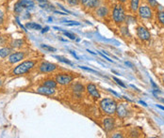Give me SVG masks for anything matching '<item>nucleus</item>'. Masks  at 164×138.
I'll return each instance as SVG.
<instances>
[{"label":"nucleus","mask_w":164,"mask_h":138,"mask_svg":"<svg viewBox=\"0 0 164 138\" xmlns=\"http://www.w3.org/2000/svg\"><path fill=\"white\" fill-rule=\"evenodd\" d=\"M117 103L114 100L110 98H106L100 102V108L101 110L108 116H112L116 112Z\"/></svg>","instance_id":"obj_1"},{"label":"nucleus","mask_w":164,"mask_h":138,"mask_svg":"<svg viewBox=\"0 0 164 138\" xmlns=\"http://www.w3.org/2000/svg\"><path fill=\"white\" fill-rule=\"evenodd\" d=\"M125 17H127V14H125L124 7L121 4L115 5L112 11L113 21L118 25H121L125 21Z\"/></svg>","instance_id":"obj_2"},{"label":"nucleus","mask_w":164,"mask_h":138,"mask_svg":"<svg viewBox=\"0 0 164 138\" xmlns=\"http://www.w3.org/2000/svg\"><path fill=\"white\" fill-rule=\"evenodd\" d=\"M35 62L32 60H28V61H25L22 64L18 65L17 67H15V69L13 70V74L15 75H21L24 74L26 72H27L28 71H30L31 69L34 67Z\"/></svg>","instance_id":"obj_3"},{"label":"nucleus","mask_w":164,"mask_h":138,"mask_svg":"<svg viewBox=\"0 0 164 138\" xmlns=\"http://www.w3.org/2000/svg\"><path fill=\"white\" fill-rule=\"evenodd\" d=\"M138 14L141 19L149 20V19H152L153 17V9L150 6L143 5V6L139 7Z\"/></svg>","instance_id":"obj_4"},{"label":"nucleus","mask_w":164,"mask_h":138,"mask_svg":"<svg viewBox=\"0 0 164 138\" xmlns=\"http://www.w3.org/2000/svg\"><path fill=\"white\" fill-rule=\"evenodd\" d=\"M74 77L70 74H67V73H60L56 76V82L60 85L62 86H66V85H69L72 81H73Z\"/></svg>","instance_id":"obj_5"},{"label":"nucleus","mask_w":164,"mask_h":138,"mask_svg":"<svg viewBox=\"0 0 164 138\" xmlns=\"http://www.w3.org/2000/svg\"><path fill=\"white\" fill-rule=\"evenodd\" d=\"M136 32H137V36L139 37V39L143 42L149 41L150 38H151L150 32L148 31V29L145 28L144 26H138Z\"/></svg>","instance_id":"obj_6"},{"label":"nucleus","mask_w":164,"mask_h":138,"mask_svg":"<svg viewBox=\"0 0 164 138\" xmlns=\"http://www.w3.org/2000/svg\"><path fill=\"white\" fill-rule=\"evenodd\" d=\"M103 127H104V130L106 132H111L113 129H114V127H115V120H114V118L113 117H107V118H105L104 121H103Z\"/></svg>","instance_id":"obj_7"},{"label":"nucleus","mask_w":164,"mask_h":138,"mask_svg":"<svg viewBox=\"0 0 164 138\" xmlns=\"http://www.w3.org/2000/svg\"><path fill=\"white\" fill-rule=\"evenodd\" d=\"M57 69V66L50 62H44L40 66V72H52Z\"/></svg>","instance_id":"obj_8"},{"label":"nucleus","mask_w":164,"mask_h":138,"mask_svg":"<svg viewBox=\"0 0 164 138\" xmlns=\"http://www.w3.org/2000/svg\"><path fill=\"white\" fill-rule=\"evenodd\" d=\"M115 114H116L117 116L120 117V118H124V117L127 116V109L125 108V106L124 105V103L117 104L116 112H115Z\"/></svg>","instance_id":"obj_9"},{"label":"nucleus","mask_w":164,"mask_h":138,"mask_svg":"<svg viewBox=\"0 0 164 138\" xmlns=\"http://www.w3.org/2000/svg\"><path fill=\"white\" fill-rule=\"evenodd\" d=\"M87 90H88L89 94L94 98V99H99L100 98V94L97 90V87H96L95 85L93 84H89L88 86H87Z\"/></svg>","instance_id":"obj_10"},{"label":"nucleus","mask_w":164,"mask_h":138,"mask_svg":"<svg viewBox=\"0 0 164 138\" xmlns=\"http://www.w3.org/2000/svg\"><path fill=\"white\" fill-rule=\"evenodd\" d=\"M25 55L24 53L22 52H17V53H14V54H12L9 57V61L11 63H17L19 61H21L22 59L24 58Z\"/></svg>","instance_id":"obj_11"},{"label":"nucleus","mask_w":164,"mask_h":138,"mask_svg":"<svg viewBox=\"0 0 164 138\" xmlns=\"http://www.w3.org/2000/svg\"><path fill=\"white\" fill-rule=\"evenodd\" d=\"M83 6L90 8H95L99 6V0H80Z\"/></svg>","instance_id":"obj_12"},{"label":"nucleus","mask_w":164,"mask_h":138,"mask_svg":"<svg viewBox=\"0 0 164 138\" xmlns=\"http://www.w3.org/2000/svg\"><path fill=\"white\" fill-rule=\"evenodd\" d=\"M37 91H38V93H40V94H43V95H48V96L53 95V94L55 93L54 88L48 87V86H43L38 87Z\"/></svg>","instance_id":"obj_13"},{"label":"nucleus","mask_w":164,"mask_h":138,"mask_svg":"<svg viewBox=\"0 0 164 138\" xmlns=\"http://www.w3.org/2000/svg\"><path fill=\"white\" fill-rule=\"evenodd\" d=\"M108 13H109V9L105 6H101L96 9V14H97V16H99V17H102V18L106 17L108 15Z\"/></svg>","instance_id":"obj_14"},{"label":"nucleus","mask_w":164,"mask_h":138,"mask_svg":"<svg viewBox=\"0 0 164 138\" xmlns=\"http://www.w3.org/2000/svg\"><path fill=\"white\" fill-rule=\"evenodd\" d=\"M140 7V0H130V9L132 12H138Z\"/></svg>","instance_id":"obj_15"},{"label":"nucleus","mask_w":164,"mask_h":138,"mask_svg":"<svg viewBox=\"0 0 164 138\" xmlns=\"http://www.w3.org/2000/svg\"><path fill=\"white\" fill-rule=\"evenodd\" d=\"M26 27L27 29H33V30H40V29H42V26L36 23H27L26 25Z\"/></svg>","instance_id":"obj_16"},{"label":"nucleus","mask_w":164,"mask_h":138,"mask_svg":"<svg viewBox=\"0 0 164 138\" xmlns=\"http://www.w3.org/2000/svg\"><path fill=\"white\" fill-rule=\"evenodd\" d=\"M11 53H12V49L11 48L5 47V48L0 49V56H1V57H6Z\"/></svg>","instance_id":"obj_17"},{"label":"nucleus","mask_w":164,"mask_h":138,"mask_svg":"<svg viewBox=\"0 0 164 138\" xmlns=\"http://www.w3.org/2000/svg\"><path fill=\"white\" fill-rule=\"evenodd\" d=\"M40 7L44 9H45V11H48V12H51L54 9L53 6L51 4H49L48 2H44V3H40Z\"/></svg>","instance_id":"obj_18"},{"label":"nucleus","mask_w":164,"mask_h":138,"mask_svg":"<svg viewBox=\"0 0 164 138\" xmlns=\"http://www.w3.org/2000/svg\"><path fill=\"white\" fill-rule=\"evenodd\" d=\"M20 3L22 4V6L24 8H33L34 7V3L32 1H30V0H22V1H20Z\"/></svg>","instance_id":"obj_19"},{"label":"nucleus","mask_w":164,"mask_h":138,"mask_svg":"<svg viewBox=\"0 0 164 138\" xmlns=\"http://www.w3.org/2000/svg\"><path fill=\"white\" fill-rule=\"evenodd\" d=\"M24 44V41L23 39H14L13 42H12L11 45L13 47V48H19V47H21L23 46Z\"/></svg>","instance_id":"obj_20"},{"label":"nucleus","mask_w":164,"mask_h":138,"mask_svg":"<svg viewBox=\"0 0 164 138\" xmlns=\"http://www.w3.org/2000/svg\"><path fill=\"white\" fill-rule=\"evenodd\" d=\"M44 86L51 87V88H55L57 86V82H55L54 80H45L44 82Z\"/></svg>","instance_id":"obj_21"},{"label":"nucleus","mask_w":164,"mask_h":138,"mask_svg":"<svg viewBox=\"0 0 164 138\" xmlns=\"http://www.w3.org/2000/svg\"><path fill=\"white\" fill-rule=\"evenodd\" d=\"M158 19H159V21L161 25H164V11H159L158 12Z\"/></svg>","instance_id":"obj_22"},{"label":"nucleus","mask_w":164,"mask_h":138,"mask_svg":"<svg viewBox=\"0 0 164 138\" xmlns=\"http://www.w3.org/2000/svg\"><path fill=\"white\" fill-rule=\"evenodd\" d=\"M23 6H22V4L20 3V2H18V3H16L15 4V6H14V12H16V13H20V12H22V11H23Z\"/></svg>","instance_id":"obj_23"},{"label":"nucleus","mask_w":164,"mask_h":138,"mask_svg":"<svg viewBox=\"0 0 164 138\" xmlns=\"http://www.w3.org/2000/svg\"><path fill=\"white\" fill-rule=\"evenodd\" d=\"M121 32H122V34H123L124 37H130V34H129L128 27H127V26H123V27L121 28Z\"/></svg>","instance_id":"obj_24"},{"label":"nucleus","mask_w":164,"mask_h":138,"mask_svg":"<svg viewBox=\"0 0 164 138\" xmlns=\"http://www.w3.org/2000/svg\"><path fill=\"white\" fill-rule=\"evenodd\" d=\"M41 47L44 49V51H46V52H55L56 51L55 48H53L51 46H48V45H45V44H42Z\"/></svg>","instance_id":"obj_25"},{"label":"nucleus","mask_w":164,"mask_h":138,"mask_svg":"<svg viewBox=\"0 0 164 138\" xmlns=\"http://www.w3.org/2000/svg\"><path fill=\"white\" fill-rule=\"evenodd\" d=\"M125 23L127 25L130 24V23H136V18H134L133 16H127L125 17Z\"/></svg>","instance_id":"obj_26"},{"label":"nucleus","mask_w":164,"mask_h":138,"mask_svg":"<svg viewBox=\"0 0 164 138\" xmlns=\"http://www.w3.org/2000/svg\"><path fill=\"white\" fill-rule=\"evenodd\" d=\"M74 90L75 91H78V92H82L84 90V87H83L82 85L76 84L75 86H74Z\"/></svg>","instance_id":"obj_27"},{"label":"nucleus","mask_w":164,"mask_h":138,"mask_svg":"<svg viewBox=\"0 0 164 138\" xmlns=\"http://www.w3.org/2000/svg\"><path fill=\"white\" fill-rule=\"evenodd\" d=\"M147 2H148V4L150 5V7H151L152 8H157L158 5H159V3H158L157 0H147Z\"/></svg>","instance_id":"obj_28"},{"label":"nucleus","mask_w":164,"mask_h":138,"mask_svg":"<svg viewBox=\"0 0 164 138\" xmlns=\"http://www.w3.org/2000/svg\"><path fill=\"white\" fill-rule=\"evenodd\" d=\"M56 58H58L59 59L60 61H61V62H63V63H65V64H68V65H73V63L72 62H70L69 60H67V59H65V58H63V57H61V56H55Z\"/></svg>","instance_id":"obj_29"},{"label":"nucleus","mask_w":164,"mask_h":138,"mask_svg":"<svg viewBox=\"0 0 164 138\" xmlns=\"http://www.w3.org/2000/svg\"><path fill=\"white\" fill-rule=\"evenodd\" d=\"M64 25H68V26H70V25H80V23L75 22V21H68V22H65Z\"/></svg>","instance_id":"obj_30"},{"label":"nucleus","mask_w":164,"mask_h":138,"mask_svg":"<svg viewBox=\"0 0 164 138\" xmlns=\"http://www.w3.org/2000/svg\"><path fill=\"white\" fill-rule=\"evenodd\" d=\"M63 34L66 36V37H68V38H70L71 39H75V38H76V36L75 35V34H73V33H71V32H67V31H63Z\"/></svg>","instance_id":"obj_31"},{"label":"nucleus","mask_w":164,"mask_h":138,"mask_svg":"<svg viewBox=\"0 0 164 138\" xmlns=\"http://www.w3.org/2000/svg\"><path fill=\"white\" fill-rule=\"evenodd\" d=\"M80 69H82V70H85L87 72H93V73H97V72L92 70V69H90V68H87V67H84V66H79Z\"/></svg>","instance_id":"obj_32"},{"label":"nucleus","mask_w":164,"mask_h":138,"mask_svg":"<svg viewBox=\"0 0 164 138\" xmlns=\"http://www.w3.org/2000/svg\"><path fill=\"white\" fill-rule=\"evenodd\" d=\"M113 80L115 81V82H116L119 86H121L122 87H125V85L121 81V80H119V79L118 78H116V77H113Z\"/></svg>","instance_id":"obj_33"},{"label":"nucleus","mask_w":164,"mask_h":138,"mask_svg":"<svg viewBox=\"0 0 164 138\" xmlns=\"http://www.w3.org/2000/svg\"><path fill=\"white\" fill-rule=\"evenodd\" d=\"M67 2H68V4L72 5V6H75V5L79 4V0H67Z\"/></svg>","instance_id":"obj_34"},{"label":"nucleus","mask_w":164,"mask_h":138,"mask_svg":"<svg viewBox=\"0 0 164 138\" xmlns=\"http://www.w3.org/2000/svg\"><path fill=\"white\" fill-rule=\"evenodd\" d=\"M4 22V15H3V12L0 11V25H2Z\"/></svg>","instance_id":"obj_35"},{"label":"nucleus","mask_w":164,"mask_h":138,"mask_svg":"<svg viewBox=\"0 0 164 138\" xmlns=\"http://www.w3.org/2000/svg\"><path fill=\"white\" fill-rule=\"evenodd\" d=\"M99 55H100V56H101L102 57H104L105 59H107V60H108L109 62H113V61L111 60V59H110V58H109L108 56H105V55H104V54H102V53H99Z\"/></svg>","instance_id":"obj_36"},{"label":"nucleus","mask_w":164,"mask_h":138,"mask_svg":"<svg viewBox=\"0 0 164 138\" xmlns=\"http://www.w3.org/2000/svg\"><path fill=\"white\" fill-rule=\"evenodd\" d=\"M112 137H113V138H119V137H120V138H122V137H123V135H122L121 133H116V134L112 135Z\"/></svg>","instance_id":"obj_37"},{"label":"nucleus","mask_w":164,"mask_h":138,"mask_svg":"<svg viewBox=\"0 0 164 138\" xmlns=\"http://www.w3.org/2000/svg\"><path fill=\"white\" fill-rule=\"evenodd\" d=\"M70 53L72 54V56H75V59H78V60H79V57L78 56H76V54H75V52H73V51H70Z\"/></svg>","instance_id":"obj_38"},{"label":"nucleus","mask_w":164,"mask_h":138,"mask_svg":"<svg viewBox=\"0 0 164 138\" xmlns=\"http://www.w3.org/2000/svg\"><path fill=\"white\" fill-rule=\"evenodd\" d=\"M110 92H111L112 94H114V95L116 96V97H118V98H120V97H121V96H120V95H119V94H118L117 92H115V91H113V90H111V89H110Z\"/></svg>","instance_id":"obj_39"},{"label":"nucleus","mask_w":164,"mask_h":138,"mask_svg":"<svg viewBox=\"0 0 164 138\" xmlns=\"http://www.w3.org/2000/svg\"><path fill=\"white\" fill-rule=\"evenodd\" d=\"M37 1L39 2V3H44V2H48L47 0H37Z\"/></svg>","instance_id":"obj_40"},{"label":"nucleus","mask_w":164,"mask_h":138,"mask_svg":"<svg viewBox=\"0 0 164 138\" xmlns=\"http://www.w3.org/2000/svg\"><path fill=\"white\" fill-rule=\"evenodd\" d=\"M157 107L160 108L161 110H163V111H164V106H161V105H159V104H157Z\"/></svg>","instance_id":"obj_41"},{"label":"nucleus","mask_w":164,"mask_h":138,"mask_svg":"<svg viewBox=\"0 0 164 138\" xmlns=\"http://www.w3.org/2000/svg\"><path fill=\"white\" fill-rule=\"evenodd\" d=\"M48 29H49V28H48V27H45V28H44V29H43V33H44V32L48 31Z\"/></svg>","instance_id":"obj_42"},{"label":"nucleus","mask_w":164,"mask_h":138,"mask_svg":"<svg viewBox=\"0 0 164 138\" xmlns=\"http://www.w3.org/2000/svg\"><path fill=\"white\" fill-rule=\"evenodd\" d=\"M140 103H141L142 105H144V106H147V104L144 103V102H142V101H140Z\"/></svg>","instance_id":"obj_43"},{"label":"nucleus","mask_w":164,"mask_h":138,"mask_svg":"<svg viewBox=\"0 0 164 138\" xmlns=\"http://www.w3.org/2000/svg\"><path fill=\"white\" fill-rule=\"evenodd\" d=\"M125 64H127V65H128V66H130L131 68H133V65H132L131 63H129V62H125Z\"/></svg>","instance_id":"obj_44"},{"label":"nucleus","mask_w":164,"mask_h":138,"mask_svg":"<svg viewBox=\"0 0 164 138\" xmlns=\"http://www.w3.org/2000/svg\"><path fill=\"white\" fill-rule=\"evenodd\" d=\"M119 1L122 2V3H124V2H125V0H119Z\"/></svg>","instance_id":"obj_45"},{"label":"nucleus","mask_w":164,"mask_h":138,"mask_svg":"<svg viewBox=\"0 0 164 138\" xmlns=\"http://www.w3.org/2000/svg\"><path fill=\"white\" fill-rule=\"evenodd\" d=\"M159 100H160V101H161L162 103H164V100H163V99H159Z\"/></svg>","instance_id":"obj_46"},{"label":"nucleus","mask_w":164,"mask_h":138,"mask_svg":"<svg viewBox=\"0 0 164 138\" xmlns=\"http://www.w3.org/2000/svg\"><path fill=\"white\" fill-rule=\"evenodd\" d=\"M1 84H2V83H1V81H0V86H1Z\"/></svg>","instance_id":"obj_47"}]
</instances>
